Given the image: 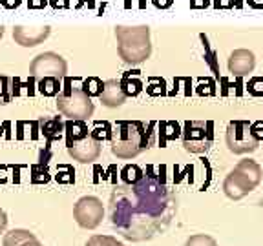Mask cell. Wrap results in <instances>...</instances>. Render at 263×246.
Instances as JSON below:
<instances>
[{"label": "cell", "instance_id": "e0dca14e", "mask_svg": "<svg viewBox=\"0 0 263 246\" xmlns=\"http://www.w3.org/2000/svg\"><path fill=\"white\" fill-rule=\"evenodd\" d=\"M62 128H64V124H62V120L59 119H44L42 120V133H44V137H48L49 140L51 139H57L59 135H61Z\"/></svg>", "mask_w": 263, "mask_h": 246}, {"label": "cell", "instance_id": "484cf974", "mask_svg": "<svg viewBox=\"0 0 263 246\" xmlns=\"http://www.w3.org/2000/svg\"><path fill=\"white\" fill-rule=\"evenodd\" d=\"M48 4V0H28V6L31 9H42Z\"/></svg>", "mask_w": 263, "mask_h": 246}, {"label": "cell", "instance_id": "6da1fadb", "mask_svg": "<svg viewBox=\"0 0 263 246\" xmlns=\"http://www.w3.org/2000/svg\"><path fill=\"white\" fill-rule=\"evenodd\" d=\"M176 212L170 190L148 172L111 195V224L130 241H144L163 232Z\"/></svg>", "mask_w": 263, "mask_h": 246}, {"label": "cell", "instance_id": "277c9868", "mask_svg": "<svg viewBox=\"0 0 263 246\" xmlns=\"http://www.w3.org/2000/svg\"><path fill=\"white\" fill-rule=\"evenodd\" d=\"M263 179V170L256 160L243 159L223 180V192L232 201H239L245 195L258 188Z\"/></svg>", "mask_w": 263, "mask_h": 246}, {"label": "cell", "instance_id": "3957f363", "mask_svg": "<svg viewBox=\"0 0 263 246\" xmlns=\"http://www.w3.org/2000/svg\"><path fill=\"white\" fill-rule=\"evenodd\" d=\"M117 37V51L123 62L126 64H141L152 53V44H150V28L148 26H119L115 29Z\"/></svg>", "mask_w": 263, "mask_h": 246}, {"label": "cell", "instance_id": "cb8c5ba5", "mask_svg": "<svg viewBox=\"0 0 263 246\" xmlns=\"http://www.w3.org/2000/svg\"><path fill=\"white\" fill-rule=\"evenodd\" d=\"M152 4L159 9H168L174 4V0H152Z\"/></svg>", "mask_w": 263, "mask_h": 246}, {"label": "cell", "instance_id": "4316f807", "mask_svg": "<svg viewBox=\"0 0 263 246\" xmlns=\"http://www.w3.org/2000/svg\"><path fill=\"white\" fill-rule=\"evenodd\" d=\"M6 226H8V215L2 208H0V234H4Z\"/></svg>", "mask_w": 263, "mask_h": 246}, {"label": "cell", "instance_id": "44dd1931", "mask_svg": "<svg viewBox=\"0 0 263 246\" xmlns=\"http://www.w3.org/2000/svg\"><path fill=\"white\" fill-rule=\"evenodd\" d=\"M103 86H104V82H101L95 77H90L82 82V91H84L88 97H99L101 91H103Z\"/></svg>", "mask_w": 263, "mask_h": 246}, {"label": "cell", "instance_id": "d4e9b609", "mask_svg": "<svg viewBox=\"0 0 263 246\" xmlns=\"http://www.w3.org/2000/svg\"><path fill=\"white\" fill-rule=\"evenodd\" d=\"M21 2H22V0H0V4L4 6L6 9H15V8H18V6H21Z\"/></svg>", "mask_w": 263, "mask_h": 246}, {"label": "cell", "instance_id": "7c38bea8", "mask_svg": "<svg viewBox=\"0 0 263 246\" xmlns=\"http://www.w3.org/2000/svg\"><path fill=\"white\" fill-rule=\"evenodd\" d=\"M101 98V102L103 106L106 108H117V106H123L124 100H126V95H124L123 88H121V80H106L103 86V91L99 95Z\"/></svg>", "mask_w": 263, "mask_h": 246}, {"label": "cell", "instance_id": "9a60e30c", "mask_svg": "<svg viewBox=\"0 0 263 246\" xmlns=\"http://www.w3.org/2000/svg\"><path fill=\"white\" fill-rule=\"evenodd\" d=\"M37 237L35 234H31L29 230H24V228H15L11 232L4 235V246H18L21 242L28 241V239H33Z\"/></svg>", "mask_w": 263, "mask_h": 246}, {"label": "cell", "instance_id": "5bb4252c", "mask_svg": "<svg viewBox=\"0 0 263 246\" xmlns=\"http://www.w3.org/2000/svg\"><path fill=\"white\" fill-rule=\"evenodd\" d=\"M64 130H66V144L73 142V140H77V139H82L84 135L90 133V130H88V126L84 124V120H73V119H70L64 124Z\"/></svg>", "mask_w": 263, "mask_h": 246}, {"label": "cell", "instance_id": "52a82bcc", "mask_svg": "<svg viewBox=\"0 0 263 246\" xmlns=\"http://www.w3.org/2000/svg\"><path fill=\"white\" fill-rule=\"evenodd\" d=\"M214 142L212 126L205 120H189L183 130V146L190 153H205Z\"/></svg>", "mask_w": 263, "mask_h": 246}, {"label": "cell", "instance_id": "7a4b0ae2", "mask_svg": "<svg viewBox=\"0 0 263 246\" xmlns=\"http://www.w3.org/2000/svg\"><path fill=\"white\" fill-rule=\"evenodd\" d=\"M111 153L119 159H134L154 144V133L139 120H121L110 130Z\"/></svg>", "mask_w": 263, "mask_h": 246}, {"label": "cell", "instance_id": "f546056e", "mask_svg": "<svg viewBox=\"0 0 263 246\" xmlns=\"http://www.w3.org/2000/svg\"><path fill=\"white\" fill-rule=\"evenodd\" d=\"M2 35H4V28H0V38H2Z\"/></svg>", "mask_w": 263, "mask_h": 246}, {"label": "cell", "instance_id": "5b68a950", "mask_svg": "<svg viewBox=\"0 0 263 246\" xmlns=\"http://www.w3.org/2000/svg\"><path fill=\"white\" fill-rule=\"evenodd\" d=\"M227 146L236 155H247L258 150L259 139L256 135L254 128L247 120H230L227 126Z\"/></svg>", "mask_w": 263, "mask_h": 246}, {"label": "cell", "instance_id": "83f0119b", "mask_svg": "<svg viewBox=\"0 0 263 246\" xmlns=\"http://www.w3.org/2000/svg\"><path fill=\"white\" fill-rule=\"evenodd\" d=\"M18 246H44L41 241H39L37 237H33V239H28V241H24V242H21Z\"/></svg>", "mask_w": 263, "mask_h": 246}, {"label": "cell", "instance_id": "f1b7e54d", "mask_svg": "<svg viewBox=\"0 0 263 246\" xmlns=\"http://www.w3.org/2000/svg\"><path fill=\"white\" fill-rule=\"evenodd\" d=\"M53 8H68V0H51Z\"/></svg>", "mask_w": 263, "mask_h": 246}, {"label": "cell", "instance_id": "2e32d148", "mask_svg": "<svg viewBox=\"0 0 263 246\" xmlns=\"http://www.w3.org/2000/svg\"><path fill=\"white\" fill-rule=\"evenodd\" d=\"M61 91V78L55 77H44L39 80V93L44 97H55Z\"/></svg>", "mask_w": 263, "mask_h": 246}, {"label": "cell", "instance_id": "8fae6325", "mask_svg": "<svg viewBox=\"0 0 263 246\" xmlns=\"http://www.w3.org/2000/svg\"><path fill=\"white\" fill-rule=\"evenodd\" d=\"M256 68V57L249 49H234L229 57V71L234 77H245Z\"/></svg>", "mask_w": 263, "mask_h": 246}, {"label": "cell", "instance_id": "603a6c76", "mask_svg": "<svg viewBox=\"0 0 263 246\" xmlns=\"http://www.w3.org/2000/svg\"><path fill=\"white\" fill-rule=\"evenodd\" d=\"M121 175H123V180L124 182H136L137 179H141V175H143V172H141L137 166H126V168L121 172Z\"/></svg>", "mask_w": 263, "mask_h": 246}, {"label": "cell", "instance_id": "ffe728a7", "mask_svg": "<svg viewBox=\"0 0 263 246\" xmlns=\"http://www.w3.org/2000/svg\"><path fill=\"white\" fill-rule=\"evenodd\" d=\"M86 246H126V244L117 241V237H114V235H91L88 239Z\"/></svg>", "mask_w": 263, "mask_h": 246}, {"label": "cell", "instance_id": "30bf717a", "mask_svg": "<svg viewBox=\"0 0 263 246\" xmlns=\"http://www.w3.org/2000/svg\"><path fill=\"white\" fill-rule=\"evenodd\" d=\"M66 146H68L70 157H73V160H79V162H82V164L97 160L99 155H101V150H103L101 140L95 139L91 133L84 135L82 139H77V140H73V142L66 144Z\"/></svg>", "mask_w": 263, "mask_h": 246}, {"label": "cell", "instance_id": "8992f818", "mask_svg": "<svg viewBox=\"0 0 263 246\" xmlns=\"http://www.w3.org/2000/svg\"><path fill=\"white\" fill-rule=\"evenodd\" d=\"M57 108L64 117L73 120H84L93 115V102L82 90L66 88L57 97Z\"/></svg>", "mask_w": 263, "mask_h": 246}, {"label": "cell", "instance_id": "ac0fdd59", "mask_svg": "<svg viewBox=\"0 0 263 246\" xmlns=\"http://www.w3.org/2000/svg\"><path fill=\"white\" fill-rule=\"evenodd\" d=\"M13 84L15 80L6 75H0V104H8L11 102L13 95H15V90H13Z\"/></svg>", "mask_w": 263, "mask_h": 246}, {"label": "cell", "instance_id": "7402d4cb", "mask_svg": "<svg viewBox=\"0 0 263 246\" xmlns=\"http://www.w3.org/2000/svg\"><path fill=\"white\" fill-rule=\"evenodd\" d=\"M185 246H218V242H216V239L206 234H196L186 239Z\"/></svg>", "mask_w": 263, "mask_h": 246}, {"label": "cell", "instance_id": "4fadbf2b", "mask_svg": "<svg viewBox=\"0 0 263 246\" xmlns=\"http://www.w3.org/2000/svg\"><path fill=\"white\" fill-rule=\"evenodd\" d=\"M48 35L49 28H15V31H13L15 40L21 46H26V48L41 44Z\"/></svg>", "mask_w": 263, "mask_h": 246}, {"label": "cell", "instance_id": "ba28073f", "mask_svg": "<svg viewBox=\"0 0 263 246\" xmlns=\"http://www.w3.org/2000/svg\"><path fill=\"white\" fill-rule=\"evenodd\" d=\"M73 219L81 228L95 230L104 219L103 201L93 195L82 197L73 206Z\"/></svg>", "mask_w": 263, "mask_h": 246}, {"label": "cell", "instance_id": "d6986e66", "mask_svg": "<svg viewBox=\"0 0 263 246\" xmlns=\"http://www.w3.org/2000/svg\"><path fill=\"white\" fill-rule=\"evenodd\" d=\"M121 88H123V91H124V95H132V97H134V95H137L139 93L141 90H143V82L139 80V78H132L130 77V73L128 75H124L123 77V80H121Z\"/></svg>", "mask_w": 263, "mask_h": 246}, {"label": "cell", "instance_id": "9c48e42d", "mask_svg": "<svg viewBox=\"0 0 263 246\" xmlns=\"http://www.w3.org/2000/svg\"><path fill=\"white\" fill-rule=\"evenodd\" d=\"M29 73L35 80H41L44 77L62 78L66 75V62L64 58L55 53H42L31 62Z\"/></svg>", "mask_w": 263, "mask_h": 246}]
</instances>
